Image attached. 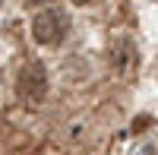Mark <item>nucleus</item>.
<instances>
[{
  "instance_id": "1",
  "label": "nucleus",
  "mask_w": 158,
  "mask_h": 155,
  "mask_svg": "<svg viewBox=\"0 0 158 155\" xmlns=\"http://www.w3.org/2000/svg\"><path fill=\"white\" fill-rule=\"evenodd\" d=\"M63 35H67V16H63L60 10L44 6L41 13H35V19H32V38L38 44H57V41H63Z\"/></svg>"
},
{
  "instance_id": "3",
  "label": "nucleus",
  "mask_w": 158,
  "mask_h": 155,
  "mask_svg": "<svg viewBox=\"0 0 158 155\" xmlns=\"http://www.w3.org/2000/svg\"><path fill=\"white\" fill-rule=\"evenodd\" d=\"M29 6H48V3H54V0H25Z\"/></svg>"
},
{
  "instance_id": "2",
  "label": "nucleus",
  "mask_w": 158,
  "mask_h": 155,
  "mask_svg": "<svg viewBox=\"0 0 158 155\" xmlns=\"http://www.w3.org/2000/svg\"><path fill=\"white\" fill-rule=\"evenodd\" d=\"M16 95L25 101V105H38V101L48 95V73H44L41 63H25V67L19 70Z\"/></svg>"
}]
</instances>
